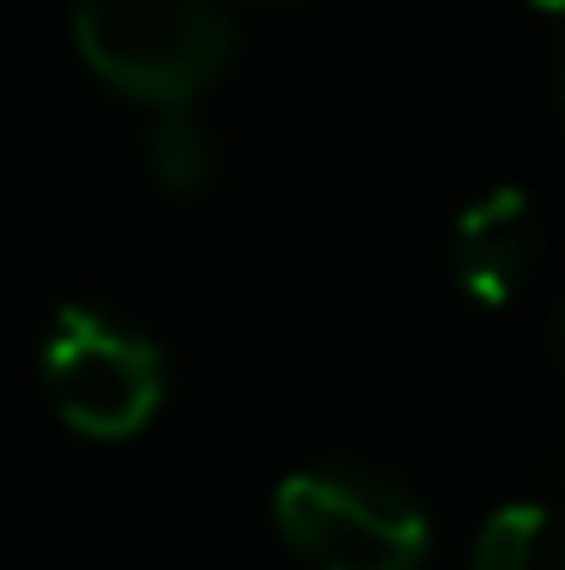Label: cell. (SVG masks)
<instances>
[{
  "instance_id": "8",
  "label": "cell",
  "mask_w": 565,
  "mask_h": 570,
  "mask_svg": "<svg viewBox=\"0 0 565 570\" xmlns=\"http://www.w3.org/2000/svg\"><path fill=\"white\" fill-rule=\"evenodd\" d=\"M535 7H542V12H565V0H535Z\"/></svg>"
},
{
  "instance_id": "6",
  "label": "cell",
  "mask_w": 565,
  "mask_h": 570,
  "mask_svg": "<svg viewBox=\"0 0 565 570\" xmlns=\"http://www.w3.org/2000/svg\"><path fill=\"white\" fill-rule=\"evenodd\" d=\"M146 165H153V176L171 188V195H201V188L213 183V170H220L207 121L188 116V104L165 110L153 121V134H146Z\"/></svg>"
},
{
  "instance_id": "4",
  "label": "cell",
  "mask_w": 565,
  "mask_h": 570,
  "mask_svg": "<svg viewBox=\"0 0 565 570\" xmlns=\"http://www.w3.org/2000/svg\"><path fill=\"white\" fill-rule=\"evenodd\" d=\"M535 255H542V225H535V200L523 188H493L456 219V279L487 309H505L523 292V279L535 274Z\"/></svg>"
},
{
  "instance_id": "3",
  "label": "cell",
  "mask_w": 565,
  "mask_h": 570,
  "mask_svg": "<svg viewBox=\"0 0 565 570\" xmlns=\"http://www.w3.org/2000/svg\"><path fill=\"white\" fill-rule=\"evenodd\" d=\"M49 401L79 438H134L165 401V352L110 309L61 304L43 341Z\"/></svg>"
},
{
  "instance_id": "1",
  "label": "cell",
  "mask_w": 565,
  "mask_h": 570,
  "mask_svg": "<svg viewBox=\"0 0 565 570\" xmlns=\"http://www.w3.org/2000/svg\"><path fill=\"white\" fill-rule=\"evenodd\" d=\"M74 43L123 98L177 110L232 67L237 31L213 0H79Z\"/></svg>"
},
{
  "instance_id": "2",
  "label": "cell",
  "mask_w": 565,
  "mask_h": 570,
  "mask_svg": "<svg viewBox=\"0 0 565 570\" xmlns=\"http://www.w3.org/2000/svg\"><path fill=\"white\" fill-rule=\"evenodd\" d=\"M280 540L311 570H413L426 559V510L371 468H299L274 492Z\"/></svg>"
},
{
  "instance_id": "7",
  "label": "cell",
  "mask_w": 565,
  "mask_h": 570,
  "mask_svg": "<svg viewBox=\"0 0 565 570\" xmlns=\"http://www.w3.org/2000/svg\"><path fill=\"white\" fill-rule=\"evenodd\" d=\"M554 358L565 364V316H559V328H554Z\"/></svg>"
},
{
  "instance_id": "5",
  "label": "cell",
  "mask_w": 565,
  "mask_h": 570,
  "mask_svg": "<svg viewBox=\"0 0 565 570\" xmlns=\"http://www.w3.org/2000/svg\"><path fill=\"white\" fill-rule=\"evenodd\" d=\"M475 570H565V522L542 504H505L475 540Z\"/></svg>"
}]
</instances>
